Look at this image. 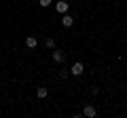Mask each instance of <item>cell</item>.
<instances>
[{"mask_svg":"<svg viewBox=\"0 0 127 118\" xmlns=\"http://www.w3.org/2000/svg\"><path fill=\"white\" fill-rule=\"evenodd\" d=\"M53 61H55V63H64V61H66V53L59 51V49H55L53 51Z\"/></svg>","mask_w":127,"mask_h":118,"instance_id":"6da1fadb","label":"cell"},{"mask_svg":"<svg viewBox=\"0 0 127 118\" xmlns=\"http://www.w3.org/2000/svg\"><path fill=\"white\" fill-rule=\"evenodd\" d=\"M68 74H70L68 70H62V72H59V78H68Z\"/></svg>","mask_w":127,"mask_h":118,"instance_id":"30bf717a","label":"cell"},{"mask_svg":"<svg viewBox=\"0 0 127 118\" xmlns=\"http://www.w3.org/2000/svg\"><path fill=\"white\" fill-rule=\"evenodd\" d=\"M38 4H40L42 9H47V6H51V4H53V0H38Z\"/></svg>","mask_w":127,"mask_h":118,"instance_id":"9c48e42d","label":"cell"},{"mask_svg":"<svg viewBox=\"0 0 127 118\" xmlns=\"http://www.w3.org/2000/svg\"><path fill=\"white\" fill-rule=\"evenodd\" d=\"M89 2H91V0H89Z\"/></svg>","mask_w":127,"mask_h":118,"instance_id":"8fae6325","label":"cell"},{"mask_svg":"<svg viewBox=\"0 0 127 118\" xmlns=\"http://www.w3.org/2000/svg\"><path fill=\"white\" fill-rule=\"evenodd\" d=\"M47 95H49V91H47L45 86H38V89H36V97H38V99H45Z\"/></svg>","mask_w":127,"mask_h":118,"instance_id":"52a82bcc","label":"cell"},{"mask_svg":"<svg viewBox=\"0 0 127 118\" xmlns=\"http://www.w3.org/2000/svg\"><path fill=\"white\" fill-rule=\"evenodd\" d=\"M95 114H97V110H95L93 105H85V110H83V116H87V118H95Z\"/></svg>","mask_w":127,"mask_h":118,"instance_id":"5b68a950","label":"cell"},{"mask_svg":"<svg viewBox=\"0 0 127 118\" xmlns=\"http://www.w3.org/2000/svg\"><path fill=\"white\" fill-rule=\"evenodd\" d=\"M70 72H72V76H81V74L85 72V68H83V63H81V61H76V63L72 65V70H70Z\"/></svg>","mask_w":127,"mask_h":118,"instance_id":"277c9868","label":"cell"},{"mask_svg":"<svg viewBox=\"0 0 127 118\" xmlns=\"http://www.w3.org/2000/svg\"><path fill=\"white\" fill-rule=\"evenodd\" d=\"M36 44H38V40L34 36H28L26 38V46H28V49H36Z\"/></svg>","mask_w":127,"mask_h":118,"instance_id":"8992f818","label":"cell"},{"mask_svg":"<svg viewBox=\"0 0 127 118\" xmlns=\"http://www.w3.org/2000/svg\"><path fill=\"white\" fill-rule=\"evenodd\" d=\"M68 6H70V4H68V2H66V0H59L57 4H55V11L64 15V13H68Z\"/></svg>","mask_w":127,"mask_h":118,"instance_id":"3957f363","label":"cell"},{"mask_svg":"<svg viewBox=\"0 0 127 118\" xmlns=\"http://www.w3.org/2000/svg\"><path fill=\"white\" fill-rule=\"evenodd\" d=\"M45 46H47V49H55V40H53V38H47V40H45Z\"/></svg>","mask_w":127,"mask_h":118,"instance_id":"ba28073f","label":"cell"},{"mask_svg":"<svg viewBox=\"0 0 127 118\" xmlns=\"http://www.w3.org/2000/svg\"><path fill=\"white\" fill-rule=\"evenodd\" d=\"M62 25H64V27H72V25H74V19H72V15L64 13V15H62Z\"/></svg>","mask_w":127,"mask_h":118,"instance_id":"7a4b0ae2","label":"cell"}]
</instances>
